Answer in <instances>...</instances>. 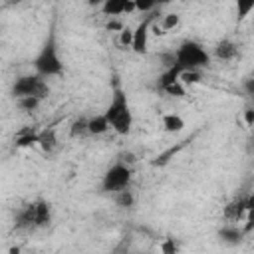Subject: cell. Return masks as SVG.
<instances>
[{
  "label": "cell",
  "mask_w": 254,
  "mask_h": 254,
  "mask_svg": "<svg viewBox=\"0 0 254 254\" xmlns=\"http://www.w3.org/2000/svg\"><path fill=\"white\" fill-rule=\"evenodd\" d=\"M32 65H34V71L44 79L60 75L64 71V62H62V56H60V46H58V36H56L54 26L48 30V36L42 42Z\"/></svg>",
  "instance_id": "cell-3"
},
{
  "label": "cell",
  "mask_w": 254,
  "mask_h": 254,
  "mask_svg": "<svg viewBox=\"0 0 254 254\" xmlns=\"http://www.w3.org/2000/svg\"><path fill=\"white\" fill-rule=\"evenodd\" d=\"M159 18H161V14L157 16V12H153V14L145 16V18L137 24V28L133 30V46H131V50H133L137 56H145V54H147L151 28H153V22L159 20Z\"/></svg>",
  "instance_id": "cell-7"
},
{
  "label": "cell",
  "mask_w": 254,
  "mask_h": 254,
  "mask_svg": "<svg viewBox=\"0 0 254 254\" xmlns=\"http://www.w3.org/2000/svg\"><path fill=\"white\" fill-rule=\"evenodd\" d=\"M252 12H254V0H248V2H236V22L246 20Z\"/></svg>",
  "instance_id": "cell-20"
},
{
  "label": "cell",
  "mask_w": 254,
  "mask_h": 254,
  "mask_svg": "<svg viewBox=\"0 0 254 254\" xmlns=\"http://www.w3.org/2000/svg\"><path fill=\"white\" fill-rule=\"evenodd\" d=\"M38 143H40V133L34 129H24V131L16 133V137H14V145L18 149H26V147H32Z\"/></svg>",
  "instance_id": "cell-13"
},
{
  "label": "cell",
  "mask_w": 254,
  "mask_h": 254,
  "mask_svg": "<svg viewBox=\"0 0 254 254\" xmlns=\"http://www.w3.org/2000/svg\"><path fill=\"white\" fill-rule=\"evenodd\" d=\"M242 89H244V93H246L248 97L254 99V77H246V79L242 81Z\"/></svg>",
  "instance_id": "cell-29"
},
{
  "label": "cell",
  "mask_w": 254,
  "mask_h": 254,
  "mask_svg": "<svg viewBox=\"0 0 254 254\" xmlns=\"http://www.w3.org/2000/svg\"><path fill=\"white\" fill-rule=\"evenodd\" d=\"M40 103H42V99H38V97H22V99H16V105L22 111H26V113L36 111L40 107Z\"/></svg>",
  "instance_id": "cell-22"
},
{
  "label": "cell",
  "mask_w": 254,
  "mask_h": 254,
  "mask_svg": "<svg viewBox=\"0 0 254 254\" xmlns=\"http://www.w3.org/2000/svg\"><path fill=\"white\" fill-rule=\"evenodd\" d=\"M87 115H79L71 121L69 125V137L71 139H81V137H87L89 135V127H87Z\"/></svg>",
  "instance_id": "cell-15"
},
{
  "label": "cell",
  "mask_w": 254,
  "mask_h": 254,
  "mask_svg": "<svg viewBox=\"0 0 254 254\" xmlns=\"http://www.w3.org/2000/svg\"><path fill=\"white\" fill-rule=\"evenodd\" d=\"M119 46L121 48H129L131 50V46H133V30L129 28V26H125L123 30H121V34H119Z\"/></svg>",
  "instance_id": "cell-26"
},
{
  "label": "cell",
  "mask_w": 254,
  "mask_h": 254,
  "mask_svg": "<svg viewBox=\"0 0 254 254\" xmlns=\"http://www.w3.org/2000/svg\"><path fill=\"white\" fill-rule=\"evenodd\" d=\"M161 91H165L169 97H175V99H183V97L187 95V87H185L181 81H177V83H171V85H165Z\"/></svg>",
  "instance_id": "cell-21"
},
{
  "label": "cell",
  "mask_w": 254,
  "mask_h": 254,
  "mask_svg": "<svg viewBox=\"0 0 254 254\" xmlns=\"http://www.w3.org/2000/svg\"><path fill=\"white\" fill-rule=\"evenodd\" d=\"M113 198H115V204L121 206V208H131V206H135V192L131 190V187L119 190L117 194H113Z\"/></svg>",
  "instance_id": "cell-19"
},
{
  "label": "cell",
  "mask_w": 254,
  "mask_h": 254,
  "mask_svg": "<svg viewBox=\"0 0 254 254\" xmlns=\"http://www.w3.org/2000/svg\"><path fill=\"white\" fill-rule=\"evenodd\" d=\"M113 254H115V252H113Z\"/></svg>",
  "instance_id": "cell-31"
},
{
  "label": "cell",
  "mask_w": 254,
  "mask_h": 254,
  "mask_svg": "<svg viewBox=\"0 0 254 254\" xmlns=\"http://www.w3.org/2000/svg\"><path fill=\"white\" fill-rule=\"evenodd\" d=\"M40 149L44 153H54L56 147H58V135H56V129L50 127V129H44L40 131Z\"/></svg>",
  "instance_id": "cell-14"
},
{
  "label": "cell",
  "mask_w": 254,
  "mask_h": 254,
  "mask_svg": "<svg viewBox=\"0 0 254 254\" xmlns=\"http://www.w3.org/2000/svg\"><path fill=\"white\" fill-rule=\"evenodd\" d=\"M175 58H177V65L181 69H198V71L208 67L212 62L210 52L200 42H196L192 38H187L179 44V48L175 50Z\"/></svg>",
  "instance_id": "cell-4"
},
{
  "label": "cell",
  "mask_w": 254,
  "mask_h": 254,
  "mask_svg": "<svg viewBox=\"0 0 254 254\" xmlns=\"http://www.w3.org/2000/svg\"><path fill=\"white\" fill-rule=\"evenodd\" d=\"M54 220V212L48 200L44 198H36L24 206H20L14 212V228L20 232H36V230H44L52 224Z\"/></svg>",
  "instance_id": "cell-2"
},
{
  "label": "cell",
  "mask_w": 254,
  "mask_h": 254,
  "mask_svg": "<svg viewBox=\"0 0 254 254\" xmlns=\"http://www.w3.org/2000/svg\"><path fill=\"white\" fill-rule=\"evenodd\" d=\"M238 44L234 42V40H230V38H222V40H218L216 44H214V48H212V52H210V56L214 58V60H218V62H232V60H236L238 58Z\"/></svg>",
  "instance_id": "cell-8"
},
{
  "label": "cell",
  "mask_w": 254,
  "mask_h": 254,
  "mask_svg": "<svg viewBox=\"0 0 254 254\" xmlns=\"http://www.w3.org/2000/svg\"><path fill=\"white\" fill-rule=\"evenodd\" d=\"M105 117L111 125V129L125 137L131 133L133 129V111H131V105H129V99H127V93L125 89L121 87V83L115 79L113 81V87H111V97H109V103L105 107Z\"/></svg>",
  "instance_id": "cell-1"
},
{
  "label": "cell",
  "mask_w": 254,
  "mask_h": 254,
  "mask_svg": "<svg viewBox=\"0 0 254 254\" xmlns=\"http://www.w3.org/2000/svg\"><path fill=\"white\" fill-rule=\"evenodd\" d=\"M48 93H50V85L38 73L20 75L12 83V95H14V99H22V97H38V99H44Z\"/></svg>",
  "instance_id": "cell-6"
},
{
  "label": "cell",
  "mask_w": 254,
  "mask_h": 254,
  "mask_svg": "<svg viewBox=\"0 0 254 254\" xmlns=\"http://www.w3.org/2000/svg\"><path fill=\"white\" fill-rule=\"evenodd\" d=\"M87 127H89V135H91V137H99V135H103V133H107V131L111 129V125H109L105 113L89 115V119H87Z\"/></svg>",
  "instance_id": "cell-12"
},
{
  "label": "cell",
  "mask_w": 254,
  "mask_h": 254,
  "mask_svg": "<svg viewBox=\"0 0 254 254\" xmlns=\"http://www.w3.org/2000/svg\"><path fill=\"white\" fill-rule=\"evenodd\" d=\"M216 236H218V240H220L222 244H226V246H238V244H242V240L246 238V232H244L242 226L224 224L222 228H218Z\"/></svg>",
  "instance_id": "cell-10"
},
{
  "label": "cell",
  "mask_w": 254,
  "mask_h": 254,
  "mask_svg": "<svg viewBox=\"0 0 254 254\" xmlns=\"http://www.w3.org/2000/svg\"><path fill=\"white\" fill-rule=\"evenodd\" d=\"M242 117H244V123L248 127H254V107H246L242 111Z\"/></svg>",
  "instance_id": "cell-30"
},
{
  "label": "cell",
  "mask_w": 254,
  "mask_h": 254,
  "mask_svg": "<svg viewBox=\"0 0 254 254\" xmlns=\"http://www.w3.org/2000/svg\"><path fill=\"white\" fill-rule=\"evenodd\" d=\"M101 12L107 18H119L125 14V0H105L101 4Z\"/></svg>",
  "instance_id": "cell-16"
},
{
  "label": "cell",
  "mask_w": 254,
  "mask_h": 254,
  "mask_svg": "<svg viewBox=\"0 0 254 254\" xmlns=\"http://www.w3.org/2000/svg\"><path fill=\"white\" fill-rule=\"evenodd\" d=\"M135 6H137V12H141L143 16L157 12V2H153V0H135Z\"/></svg>",
  "instance_id": "cell-25"
},
{
  "label": "cell",
  "mask_w": 254,
  "mask_h": 254,
  "mask_svg": "<svg viewBox=\"0 0 254 254\" xmlns=\"http://www.w3.org/2000/svg\"><path fill=\"white\" fill-rule=\"evenodd\" d=\"M159 248H161V254H179L181 252V244H179V240L177 238H165L161 244H159Z\"/></svg>",
  "instance_id": "cell-23"
},
{
  "label": "cell",
  "mask_w": 254,
  "mask_h": 254,
  "mask_svg": "<svg viewBox=\"0 0 254 254\" xmlns=\"http://www.w3.org/2000/svg\"><path fill=\"white\" fill-rule=\"evenodd\" d=\"M246 212H248V194H238L234 196L226 206H224V218L228 220H244L246 218Z\"/></svg>",
  "instance_id": "cell-9"
},
{
  "label": "cell",
  "mask_w": 254,
  "mask_h": 254,
  "mask_svg": "<svg viewBox=\"0 0 254 254\" xmlns=\"http://www.w3.org/2000/svg\"><path fill=\"white\" fill-rule=\"evenodd\" d=\"M161 127L165 133H181L185 129V119L175 111L163 113L161 115Z\"/></svg>",
  "instance_id": "cell-11"
},
{
  "label": "cell",
  "mask_w": 254,
  "mask_h": 254,
  "mask_svg": "<svg viewBox=\"0 0 254 254\" xmlns=\"http://www.w3.org/2000/svg\"><path fill=\"white\" fill-rule=\"evenodd\" d=\"M117 161H121V163L129 165V167H133V165L137 163V157H135V153H131V151H123V153L117 157Z\"/></svg>",
  "instance_id": "cell-28"
},
{
  "label": "cell",
  "mask_w": 254,
  "mask_h": 254,
  "mask_svg": "<svg viewBox=\"0 0 254 254\" xmlns=\"http://www.w3.org/2000/svg\"><path fill=\"white\" fill-rule=\"evenodd\" d=\"M179 24H181V16H179L177 12H167V14H161V18L157 20V26L161 28V32H163V34H167V32L175 30Z\"/></svg>",
  "instance_id": "cell-17"
},
{
  "label": "cell",
  "mask_w": 254,
  "mask_h": 254,
  "mask_svg": "<svg viewBox=\"0 0 254 254\" xmlns=\"http://www.w3.org/2000/svg\"><path fill=\"white\" fill-rule=\"evenodd\" d=\"M133 181V167L115 161L101 177V190L107 194H117L123 189H129Z\"/></svg>",
  "instance_id": "cell-5"
},
{
  "label": "cell",
  "mask_w": 254,
  "mask_h": 254,
  "mask_svg": "<svg viewBox=\"0 0 254 254\" xmlns=\"http://www.w3.org/2000/svg\"><path fill=\"white\" fill-rule=\"evenodd\" d=\"M248 234L254 228V192H248V212H246V226H242Z\"/></svg>",
  "instance_id": "cell-24"
},
{
  "label": "cell",
  "mask_w": 254,
  "mask_h": 254,
  "mask_svg": "<svg viewBox=\"0 0 254 254\" xmlns=\"http://www.w3.org/2000/svg\"><path fill=\"white\" fill-rule=\"evenodd\" d=\"M123 28H125V24L121 22V18H107V24H105V30H107V32H117V34H121Z\"/></svg>",
  "instance_id": "cell-27"
},
{
  "label": "cell",
  "mask_w": 254,
  "mask_h": 254,
  "mask_svg": "<svg viewBox=\"0 0 254 254\" xmlns=\"http://www.w3.org/2000/svg\"><path fill=\"white\" fill-rule=\"evenodd\" d=\"M179 81H181L185 87L198 85V83L202 81V71H198V69H181Z\"/></svg>",
  "instance_id": "cell-18"
}]
</instances>
